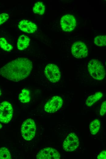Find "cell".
Instances as JSON below:
<instances>
[{"label": "cell", "mask_w": 106, "mask_h": 159, "mask_svg": "<svg viewBox=\"0 0 106 159\" xmlns=\"http://www.w3.org/2000/svg\"><path fill=\"white\" fill-rule=\"evenodd\" d=\"M2 128V124L0 123V129Z\"/></svg>", "instance_id": "603a6c76"}, {"label": "cell", "mask_w": 106, "mask_h": 159, "mask_svg": "<svg viewBox=\"0 0 106 159\" xmlns=\"http://www.w3.org/2000/svg\"><path fill=\"white\" fill-rule=\"evenodd\" d=\"M0 47L3 50L7 52L11 51L13 48L12 46L3 37L0 38Z\"/></svg>", "instance_id": "e0dca14e"}, {"label": "cell", "mask_w": 106, "mask_h": 159, "mask_svg": "<svg viewBox=\"0 0 106 159\" xmlns=\"http://www.w3.org/2000/svg\"><path fill=\"white\" fill-rule=\"evenodd\" d=\"M63 100L61 97L55 96L46 103L44 106V110L47 113H54L61 108Z\"/></svg>", "instance_id": "52a82bcc"}, {"label": "cell", "mask_w": 106, "mask_h": 159, "mask_svg": "<svg viewBox=\"0 0 106 159\" xmlns=\"http://www.w3.org/2000/svg\"><path fill=\"white\" fill-rule=\"evenodd\" d=\"M37 159H59L60 155L56 150L47 147L40 150L36 157Z\"/></svg>", "instance_id": "9c48e42d"}, {"label": "cell", "mask_w": 106, "mask_h": 159, "mask_svg": "<svg viewBox=\"0 0 106 159\" xmlns=\"http://www.w3.org/2000/svg\"><path fill=\"white\" fill-rule=\"evenodd\" d=\"M60 23L62 29L67 32L73 30L76 25L75 17L70 14L64 15L61 19Z\"/></svg>", "instance_id": "30bf717a"}, {"label": "cell", "mask_w": 106, "mask_h": 159, "mask_svg": "<svg viewBox=\"0 0 106 159\" xmlns=\"http://www.w3.org/2000/svg\"><path fill=\"white\" fill-rule=\"evenodd\" d=\"M2 94V91L0 89V96H1V95Z\"/></svg>", "instance_id": "cb8c5ba5"}, {"label": "cell", "mask_w": 106, "mask_h": 159, "mask_svg": "<svg viewBox=\"0 0 106 159\" xmlns=\"http://www.w3.org/2000/svg\"><path fill=\"white\" fill-rule=\"evenodd\" d=\"M30 98V91L26 88H24L22 90L19 96V100L23 103L29 102Z\"/></svg>", "instance_id": "5bb4252c"}, {"label": "cell", "mask_w": 106, "mask_h": 159, "mask_svg": "<svg viewBox=\"0 0 106 159\" xmlns=\"http://www.w3.org/2000/svg\"><path fill=\"white\" fill-rule=\"evenodd\" d=\"M11 155L9 150L5 147L0 148V159H10Z\"/></svg>", "instance_id": "d6986e66"}, {"label": "cell", "mask_w": 106, "mask_h": 159, "mask_svg": "<svg viewBox=\"0 0 106 159\" xmlns=\"http://www.w3.org/2000/svg\"><path fill=\"white\" fill-rule=\"evenodd\" d=\"M44 73L46 77L52 83H56L60 79L59 69L55 64H48L45 68Z\"/></svg>", "instance_id": "5b68a950"}, {"label": "cell", "mask_w": 106, "mask_h": 159, "mask_svg": "<svg viewBox=\"0 0 106 159\" xmlns=\"http://www.w3.org/2000/svg\"><path fill=\"white\" fill-rule=\"evenodd\" d=\"M33 11L35 13L39 15L44 14L45 10V7L44 4L41 2L36 3L33 9Z\"/></svg>", "instance_id": "2e32d148"}, {"label": "cell", "mask_w": 106, "mask_h": 159, "mask_svg": "<svg viewBox=\"0 0 106 159\" xmlns=\"http://www.w3.org/2000/svg\"><path fill=\"white\" fill-rule=\"evenodd\" d=\"M32 68V63L29 59L19 58L0 68V76L9 80L18 82L29 76Z\"/></svg>", "instance_id": "6da1fadb"}, {"label": "cell", "mask_w": 106, "mask_h": 159, "mask_svg": "<svg viewBox=\"0 0 106 159\" xmlns=\"http://www.w3.org/2000/svg\"><path fill=\"white\" fill-rule=\"evenodd\" d=\"M13 113V108L9 102L4 101L0 104V122L8 123L12 118Z\"/></svg>", "instance_id": "277c9868"}, {"label": "cell", "mask_w": 106, "mask_h": 159, "mask_svg": "<svg viewBox=\"0 0 106 159\" xmlns=\"http://www.w3.org/2000/svg\"><path fill=\"white\" fill-rule=\"evenodd\" d=\"M18 26L20 30L28 33H33L37 29V27L35 24L26 20H21L19 23Z\"/></svg>", "instance_id": "8fae6325"}, {"label": "cell", "mask_w": 106, "mask_h": 159, "mask_svg": "<svg viewBox=\"0 0 106 159\" xmlns=\"http://www.w3.org/2000/svg\"><path fill=\"white\" fill-rule=\"evenodd\" d=\"M79 145V139L74 133L69 134L65 139L63 144V149L66 152L74 151Z\"/></svg>", "instance_id": "ba28073f"}, {"label": "cell", "mask_w": 106, "mask_h": 159, "mask_svg": "<svg viewBox=\"0 0 106 159\" xmlns=\"http://www.w3.org/2000/svg\"><path fill=\"white\" fill-rule=\"evenodd\" d=\"M94 44L99 46H103L106 45V36L98 35L96 37L94 40Z\"/></svg>", "instance_id": "ac0fdd59"}, {"label": "cell", "mask_w": 106, "mask_h": 159, "mask_svg": "<svg viewBox=\"0 0 106 159\" xmlns=\"http://www.w3.org/2000/svg\"><path fill=\"white\" fill-rule=\"evenodd\" d=\"M97 158L98 159H106V151L104 150L101 151L98 155Z\"/></svg>", "instance_id": "7402d4cb"}, {"label": "cell", "mask_w": 106, "mask_h": 159, "mask_svg": "<svg viewBox=\"0 0 106 159\" xmlns=\"http://www.w3.org/2000/svg\"><path fill=\"white\" fill-rule=\"evenodd\" d=\"M9 18V15L6 13H2L0 14V25L5 22Z\"/></svg>", "instance_id": "ffe728a7"}, {"label": "cell", "mask_w": 106, "mask_h": 159, "mask_svg": "<svg viewBox=\"0 0 106 159\" xmlns=\"http://www.w3.org/2000/svg\"><path fill=\"white\" fill-rule=\"evenodd\" d=\"M106 111V102L104 101L101 105L100 110V114L101 116H103L105 113Z\"/></svg>", "instance_id": "44dd1931"}, {"label": "cell", "mask_w": 106, "mask_h": 159, "mask_svg": "<svg viewBox=\"0 0 106 159\" xmlns=\"http://www.w3.org/2000/svg\"><path fill=\"white\" fill-rule=\"evenodd\" d=\"M21 135L26 141H30L34 137L36 131V125L34 120L28 119L23 123L21 127Z\"/></svg>", "instance_id": "3957f363"}, {"label": "cell", "mask_w": 106, "mask_h": 159, "mask_svg": "<svg viewBox=\"0 0 106 159\" xmlns=\"http://www.w3.org/2000/svg\"><path fill=\"white\" fill-rule=\"evenodd\" d=\"M71 52L74 57L80 59L87 56L88 51L84 43L81 41H77L72 45Z\"/></svg>", "instance_id": "8992f818"}, {"label": "cell", "mask_w": 106, "mask_h": 159, "mask_svg": "<svg viewBox=\"0 0 106 159\" xmlns=\"http://www.w3.org/2000/svg\"><path fill=\"white\" fill-rule=\"evenodd\" d=\"M100 122L98 119H95L91 122L89 128L91 133L93 135L96 134L100 127Z\"/></svg>", "instance_id": "9a60e30c"}, {"label": "cell", "mask_w": 106, "mask_h": 159, "mask_svg": "<svg viewBox=\"0 0 106 159\" xmlns=\"http://www.w3.org/2000/svg\"><path fill=\"white\" fill-rule=\"evenodd\" d=\"M30 39L27 36L22 35L19 37L17 43V48L21 50L26 49L29 46Z\"/></svg>", "instance_id": "7c38bea8"}, {"label": "cell", "mask_w": 106, "mask_h": 159, "mask_svg": "<svg viewBox=\"0 0 106 159\" xmlns=\"http://www.w3.org/2000/svg\"><path fill=\"white\" fill-rule=\"evenodd\" d=\"M88 68L89 73L95 79L102 80L105 76V71L102 64L98 60L93 59L88 62Z\"/></svg>", "instance_id": "7a4b0ae2"}, {"label": "cell", "mask_w": 106, "mask_h": 159, "mask_svg": "<svg viewBox=\"0 0 106 159\" xmlns=\"http://www.w3.org/2000/svg\"><path fill=\"white\" fill-rule=\"evenodd\" d=\"M103 94L98 92L89 96L87 99L86 104L88 106H90L99 101L103 96Z\"/></svg>", "instance_id": "4fadbf2b"}]
</instances>
